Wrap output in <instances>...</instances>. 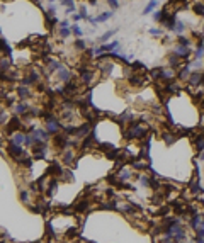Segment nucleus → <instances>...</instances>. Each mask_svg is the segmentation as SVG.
I'll use <instances>...</instances> for the list:
<instances>
[{
    "label": "nucleus",
    "mask_w": 204,
    "mask_h": 243,
    "mask_svg": "<svg viewBox=\"0 0 204 243\" xmlns=\"http://www.w3.org/2000/svg\"><path fill=\"white\" fill-rule=\"evenodd\" d=\"M152 77L155 78V80H162V78H163V68L158 66V68L152 70Z\"/></svg>",
    "instance_id": "obj_17"
},
{
    "label": "nucleus",
    "mask_w": 204,
    "mask_h": 243,
    "mask_svg": "<svg viewBox=\"0 0 204 243\" xmlns=\"http://www.w3.org/2000/svg\"><path fill=\"white\" fill-rule=\"evenodd\" d=\"M70 32H72V31H70L68 27H60V36H61L63 39H65V38H68V36H70Z\"/></svg>",
    "instance_id": "obj_37"
},
{
    "label": "nucleus",
    "mask_w": 204,
    "mask_h": 243,
    "mask_svg": "<svg viewBox=\"0 0 204 243\" xmlns=\"http://www.w3.org/2000/svg\"><path fill=\"white\" fill-rule=\"evenodd\" d=\"M174 31L177 32L179 36H182V32L186 31V24H184L182 21H179V19H177V24H175V29H174Z\"/></svg>",
    "instance_id": "obj_23"
},
{
    "label": "nucleus",
    "mask_w": 204,
    "mask_h": 243,
    "mask_svg": "<svg viewBox=\"0 0 204 243\" xmlns=\"http://www.w3.org/2000/svg\"><path fill=\"white\" fill-rule=\"evenodd\" d=\"M192 9H194V12L197 14V15H204V4H201V2H196V4L192 5Z\"/></svg>",
    "instance_id": "obj_21"
},
{
    "label": "nucleus",
    "mask_w": 204,
    "mask_h": 243,
    "mask_svg": "<svg viewBox=\"0 0 204 243\" xmlns=\"http://www.w3.org/2000/svg\"><path fill=\"white\" fill-rule=\"evenodd\" d=\"M189 68H191V65H186L182 70H180V73H179V77H180V78H184V80H187V78L191 77V70H189Z\"/></svg>",
    "instance_id": "obj_18"
},
{
    "label": "nucleus",
    "mask_w": 204,
    "mask_h": 243,
    "mask_svg": "<svg viewBox=\"0 0 204 243\" xmlns=\"http://www.w3.org/2000/svg\"><path fill=\"white\" fill-rule=\"evenodd\" d=\"M73 48L78 49V51H83V49L87 48V44H85V41H83V39H77V41L73 43Z\"/></svg>",
    "instance_id": "obj_25"
},
{
    "label": "nucleus",
    "mask_w": 204,
    "mask_h": 243,
    "mask_svg": "<svg viewBox=\"0 0 204 243\" xmlns=\"http://www.w3.org/2000/svg\"><path fill=\"white\" fill-rule=\"evenodd\" d=\"M26 136H27V135H24V133H14V138L10 139V141L22 146V143H26Z\"/></svg>",
    "instance_id": "obj_14"
},
{
    "label": "nucleus",
    "mask_w": 204,
    "mask_h": 243,
    "mask_svg": "<svg viewBox=\"0 0 204 243\" xmlns=\"http://www.w3.org/2000/svg\"><path fill=\"white\" fill-rule=\"evenodd\" d=\"M155 7H156V0H152V2L146 5V9H145V14H150L153 9H155Z\"/></svg>",
    "instance_id": "obj_38"
},
{
    "label": "nucleus",
    "mask_w": 204,
    "mask_h": 243,
    "mask_svg": "<svg viewBox=\"0 0 204 243\" xmlns=\"http://www.w3.org/2000/svg\"><path fill=\"white\" fill-rule=\"evenodd\" d=\"M5 70H9V61L5 60H2V73H5Z\"/></svg>",
    "instance_id": "obj_46"
},
{
    "label": "nucleus",
    "mask_w": 204,
    "mask_h": 243,
    "mask_svg": "<svg viewBox=\"0 0 204 243\" xmlns=\"http://www.w3.org/2000/svg\"><path fill=\"white\" fill-rule=\"evenodd\" d=\"M19 197H21V201H24V202H27V199H29V195H27L26 191H21V192H19Z\"/></svg>",
    "instance_id": "obj_42"
},
{
    "label": "nucleus",
    "mask_w": 204,
    "mask_h": 243,
    "mask_svg": "<svg viewBox=\"0 0 204 243\" xmlns=\"http://www.w3.org/2000/svg\"><path fill=\"white\" fill-rule=\"evenodd\" d=\"M87 208H89V201H80V202L75 206V211L82 213V211H87Z\"/></svg>",
    "instance_id": "obj_24"
},
{
    "label": "nucleus",
    "mask_w": 204,
    "mask_h": 243,
    "mask_svg": "<svg viewBox=\"0 0 204 243\" xmlns=\"http://www.w3.org/2000/svg\"><path fill=\"white\" fill-rule=\"evenodd\" d=\"M21 128V122H19V117H14L10 122H7V135H14L15 131Z\"/></svg>",
    "instance_id": "obj_7"
},
{
    "label": "nucleus",
    "mask_w": 204,
    "mask_h": 243,
    "mask_svg": "<svg viewBox=\"0 0 204 243\" xmlns=\"http://www.w3.org/2000/svg\"><path fill=\"white\" fill-rule=\"evenodd\" d=\"M146 135V129H145L143 124H139V122L133 121L129 124V128L126 129V133H124V136H126L128 139H138V138H143V136Z\"/></svg>",
    "instance_id": "obj_1"
},
{
    "label": "nucleus",
    "mask_w": 204,
    "mask_h": 243,
    "mask_svg": "<svg viewBox=\"0 0 204 243\" xmlns=\"http://www.w3.org/2000/svg\"><path fill=\"white\" fill-rule=\"evenodd\" d=\"M60 2H61V5H66V7H72V5H75L73 0H60Z\"/></svg>",
    "instance_id": "obj_48"
},
{
    "label": "nucleus",
    "mask_w": 204,
    "mask_h": 243,
    "mask_svg": "<svg viewBox=\"0 0 204 243\" xmlns=\"http://www.w3.org/2000/svg\"><path fill=\"white\" fill-rule=\"evenodd\" d=\"M196 236H197V238H204V228H202V226L196 230Z\"/></svg>",
    "instance_id": "obj_45"
},
{
    "label": "nucleus",
    "mask_w": 204,
    "mask_h": 243,
    "mask_svg": "<svg viewBox=\"0 0 204 243\" xmlns=\"http://www.w3.org/2000/svg\"><path fill=\"white\" fill-rule=\"evenodd\" d=\"M90 2V5H97V0H89Z\"/></svg>",
    "instance_id": "obj_56"
},
{
    "label": "nucleus",
    "mask_w": 204,
    "mask_h": 243,
    "mask_svg": "<svg viewBox=\"0 0 204 243\" xmlns=\"http://www.w3.org/2000/svg\"><path fill=\"white\" fill-rule=\"evenodd\" d=\"M174 53L179 58H187L189 56V48H186V46H182V44H177L175 49H174Z\"/></svg>",
    "instance_id": "obj_9"
},
{
    "label": "nucleus",
    "mask_w": 204,
    "mask_h": 243,
    "mask_svg": "<svg viewBox=\"0 0 204 243\" xmlns=\"http://www.w3.org/2000/svg\"><path fill=\"white\" fill-rule=\"evenodd\" d=\"M44 117H46V131H48L49 135H56L61 128V122L56 121L51 114H44Z\"/></svg>",
    "instance_id": "obj_2"
},
{
    "label": "nucleus",
    "mask_w": 204,
    "mask_h": 243,
    "mask_svg": "<svg viewBox=\"0 0 204 243\" xmlns=\"http://www.w3.org/2000/svg\"><path fill=\"white\" fill-rule=\"evenodd\" d=\"M14 112L17 114V116H19V114L22 116V114H27L29 111H27V105L24 104V102H21V104H15V105H14Z\"/></svg>",
    "instance_id": "obj_15"
},
{
    "label": "nucleus",
    "mask_w": 204,
    "mask_h": 243,
    "mask_svg": "<svg viewBox=\"0 0 204 243\" xmlns=\"http://www.w3.org/2000/svg\"><path fill=\"white\" fill-rule=\"evenodd\" d=\"M80 15H82L83 19H87V21L90 19V17H89V14H87V9H85V5H82V7H80Z\"/></svg>",
    "instance_id": "obj_41"
},
{
    "label": "nucleus",
    "mask_w": 204,
    "mask_h": 243,
    "mask_svg": "<svg viewBox=\"0 0 204 243\" xmlns=\"http://www.w3.org/2000/svg\"><path fill=\"white\" fill-rule=\"evenodd\" d=\"M2 124H7V114H5V109H2Z\"/></svg>",
    "instance_id": "obj_50"
},
{
    "label": "nucleus",
    "mask_w": 204,
    "mask_h": 243,
    "mask_svg": "<svg viewBox=\"0 0 204 243\" xmlns=\"http://www.w3.org/2000/svg\"><path fill=\"white\" fill-rule=\"evenodd\" d=\"M117 178L121 180V182H124V180H128V178H131V172L128 168H124V170H121L119 172V175H117Z\"/></svg>",
    "instance_id": "obj_19"
},
{
    "label": "nucleus",
    "mask_w": 204,
    "mask_h": 243,
    "mask_svg": "<svg viewBox=\"0 0 204 243\" xmlns=\"http://www.w3.org/2000/svg\"><path fill=\"white\" fill-rule=\"evenodd\" d=\"M75 12V5H72V7H66V14H72Z\"/></svg>",
    "instance_id": "obj_53"
},
{
    "label": "nucleus",
    "mask_w": 204,
    "mask_h": 243,
    "mask_svg": "<svg viewBox=\"0 0 204 243\" xmlns=\"http://www.w3.org/2000/svg\"><path fill=\"white\" fill-rule=\"evenodd\" d=\"M150 34H153V36H160V34H162V31H160V29H150Z\"/></svg>",
    "instance_id": "obj_51"
},
{
    "label": "nucleus",
    "mask_w": 204,
    "mask_h": 243,
    "mask_svg": "<svg viewBox=\"0 0 204 243\" xmlns=\"http://www.w3.org/2000/svg\"><path fill=\"white\" fill-rule=\"evenodd\" d=\"M129 83H131V85H135V87H143L146 82H145V77H143V75L133 73V75H129Z\"/></svg>",
    "instance_id": "obj_6"
},
{
    "label": "nucleus",
    "mask_w": 204,
    "mask_h": 243,
    "mask_svg": "<svg viewBox=\"0 0 204 243\" xmlns=\"http://www.w3.org/2000/svg\"><path fill=\"white\" fill-rule=\"evenodd\" d=\"M72 32H73L75 36H78V38L82 36V29H80V26H77V24H75V26L72 27Z\"/></svg>",
    "instance_id": "obj_40"
},
{
    "label": "nucleus",
    "mask_w": 204,
    "mask_h": 243,
    "mask_svg": "<svg viewBox=\"0 0 204 243\" xmlns=\"http://www.w3.org/2000/svg\"><path fill=\"white\" fill-rule=\"evenodd\" d=\"M60 26H61V27H68V21H61Z\"/></svg>",
    "instance_id": "obj_54"
},
{
    "label": "nucleus",
    "mask_w": 204,
    "mask_h": 243,
    "mask_svg": "<svg viewBox=\"0 0 204 243\" xmlns=\"http://www.w3.org/2000/svg\"><path fill=\"white\" fill-rule=\"evenodd\" d=\"M100 209H105V211H114V209H117V204H116V202H102V204H100Z\"/></svg>",
    "instance_id": "obj_27"
},
{
    "label": "nucleus",
    "mask_w": 204,
    "mask_h": 243,
    "mask_svg": "<svg viewBox=\"0 0 204 243\" xmlns=\"http://www.w3.org/2000/svg\"><path fill=\"white\" fill-rule=\"evenodd\" d=\"M58 78H60L61 82L68 83V82H70V78H72V73H70L66 68H63V66H61V68L58 70Z\"/></svg>",
    "instance_id": "obj_10"
},
{
    "label": "nucleus",
    "mask_w": 204,
    "mask_h": 243,
    "mask_svg": "<svg viewBox=\"0 0 204 243\" xmlns=\"http://www.w3.org/2000/svg\"><path fill=\"white\" fill-rule=\"evenodd\" d=\"M202 216H199V214H194V216L191 218V228L192 230H197V228H201V226H202Z\"/></svg>",
    "instance_id": "obj_11"
},
{
    "label": "nucleus",
    "mask_w": 204,
    "mask_h": 243,
    "mask_svg": "<svg viewBox=\"0 0 204 243\" xmlns=\"http://www.w3.org/2000/svg\"><path fill=\"white\" fill-rule=\"evenodd\" d=\"M111 17H112V12H104V14H100L95 21H97V22H105V21H109Z\"/></svg>",
    "instance_id": "obj_32"
},
{
    "label": "nucleus",
    "mask_w": 204,
    "mask_h": 243,
    "mask_svg": "<svg viewBox=\"0 0 204 243\" xmlns=\"http://www.w3.org/2000/svg\"><path fill=\"white\" fill-rule=\"evenodd\" d=\"M7 153H9L10 156H14L15 160H17V158H21V156H24V155H26V151H24V148H22L21 145H15V143H12V141H10V143H9V146H7Z\"/></svg>",
    "instance_id": "obj_3"
},
{
    "label": "nucleus",
    "mask_w": 204,
    "mask_h": 243,
    "mask_svg": "<svg viewBox=\"0 0 204 243\" xmlns=\"http://www.w3.org/2000/svg\"><path fill=\"white\" fill-rule=\"evenodd\" d=\"M199 158H201V160H204V151H202V153H201V155H199Z\"/></svg>",
    "instance_id": "obj_57"
},
{
    "label": "nucleus",
    "mask_w": 204,
    "mask_h": 243,
    "mask_svg": "<svg viewBox=\"0 0 204 243\" xmlns=\"http://www.w3.org/2000/svg\"><path fill=\"white\" fill-rule=\"evenodd\" d=\"M177 138H179L177 135H170V133H165V135H163V139H165V143H167V145H172Z\"/></svg>",
    "instance_id": "obj_31"
},
{
    "label": "nucleus",
    "mask_w": 204,
    "mask_h": 243,
    "mask_svg": "<svg viewBox=\"0 0 204 243\" xmlns=\"http://www.w3.org/2000/svg\"><path fill=\"white\" fill-rule=\"evenodd\" d=\"M117 46H119V43H117V41H112L111 44H102V46H100V51H109V53H112V49L117 48Z\"/></svg>",
    "instance_id": "obj_16"
},
{
    "label": "nucleus",
    "mask_w": 204,
    "mask_h": 243,
    "mask_svg": "<svg viewBox=\"0 0 204 243\" xmlns=\"http://www.w3.org/2000/svg\"><path fill=\"white\" fill-rule=\"evenodd\" d=\"M160 243H177L174 238H169V236H165L163 240H160Z\"/></svg>",
    "instance_id": "obj_49"
},
{
    "label": "nucleus",
    "mask_w": 204,
    "mask_h": 243,
    "mask_svg": "<svg viewBox=\"0 0 204 243\" xmlns=\"http://www.w3.org/2000/svg\"><path fill=\"white\" fill-rule=\"evenodd\" d=\"M153 19H155L156 22H162L165 19V10H155V12H153Z\"/></svg>",
    "instance_id": "obj_26"
},
{
    "label": "nucleus",
    "mask_w": 204,
    "mask_h": 243,
    "mask_svg": "<svg viewBox=\"0 0 204 243\" xmlns=\"http://www.w3.org/2000/svg\"><path fill=\"white\" fill-rule=\"evenodd\" d=\"M90 128H92L90 122H83L80 128H77V131H75V138H78V139L87 138V136H89V131H90Z\"/></svg>",
    "instance_id": "obj_4"
},
{
    "label": "nucleus",
    "mask_w": 204,
    "mask_h": 243,
    "mask_svg": "<svg viewBox=\"0 0 204 243\" xmlns=\"http://www.w3.org/2000/svg\"><path fill=\"white\" fill-rule=\"evenodd\" d=\"M191 192H192V194H202V192H204V189L199 185V180H197V182H192Z\"/></svg>",
    "instance_id": "obj_20"
},
{
    "label": "nucleus",
    "mask_w": 204,
    "mask_h": 243,
    "mask_svg": "<svg viewBox=\"0 0 204 243\" xmlns=\"http://www.w3.org/2000/svg\"><path fill=\"white\" fill-rule=\"evenodd\" d=\"M17 94H19V97H21V99H27V97H29V88H27L26 85H22V87H19Z\"/></svg>",
    "instance_id": "obj_22"
},
{
    "label": "nucleus",
    "mask_w": 204,
    "mask_h": 243,
    "mask_svg": "<svg viewBox=\"0 0 204 243\" xmlns=\"http://www.w3.org/2000/svg\"><path fill=\"white\" fill-rule=\"evenodd\" d=\"M187 82H189V85H192V87H199L201 83H202V73H199V72H192L191 77L187 78Z\"/></svg>",
    "instance_id": "obj_5"
},
{
    "label": "nucleus",
    "mask_w": 204,
    "mask_h": 243,
    "mask_svg": "<svg viewBox=\"0 0 204 243\" xmlns=\"http://www.w3.org/2000/svg\"><path fill=\"white\" fill-rule=\"evenodd\" d=\"M169 63H170V65H172V66H177V63H179V56H177V55H175V53H174V55H170V56H169Z\"/></svg>",
    "instance_id": "obj_36"
},
{
    "label": "nucleus",
    "mask_w": 204,
    "mask_h": 243,
    "mask_svg": "<svg viewBox=\"0 0 204 243\" xmlns=\"http://www.w3.org/2000/svg\"><path fill=\"white\" fill-rule=\"evenodd\" d=\"M107 4L111 5V9H117V7H119V2H117V0H107Z\"/></svg>",
    "instance_id": "obj_43"
},
{
    "label": "nucleus",
    "mask_w": 204,
    "mask_h": 243,
    "mask_svg": "<svg viewBox=\"0 0 204 243\" xmlns=\"http://www.w3.org/2000/svg\"><path fill=\"white\" fill-rule=\"evenodd\" d=\"M131 66H133V70H135V72H138V73H141V72H145V70H146L145 63H139V61H135Z\"/></svg>",
    "instance_id": "obj_29"
},
{
    "label": "nucleus",
    "mask_w": 204,
    "mask_h": 243,
    "mask_svg": "<svg viewBox=\"0 0 204 243\" xmlns=\"http://www.w3.org/2000/svg\"><path fill=\"white\" fill-rule=\"evenodd\" d=\"M112 68H114V63L112 61H102V63H100V72H102V73L104 75H109L111 73V72H112Z\"/></svg>",
    "instance_id": "obj_12"
},
{
    "label": "nucleus",
    "mask_w": 204,
    "mask_h": 243,
    "mask_svg": "<svg viewBox=\"0 0 204 243\" xmlns=\"http://www.w3.org/2000/svg\"><path fill=\"white\" fill-rule=\"evenodd\" d=\"M174 77V70H163V78H172Z\"/></svg>",
    "instance_id": "obj_44"
},
{
    "label": "nucleus",
    "mask_w": 204,
    "mask_h": 243,
    "mask_svg": "<svg viewBox=\"0 0 204 243\" xmlns=\"http://www.w3.org/2000/svg\"><path fill=\"white\" fill-rule=\"evenodd\" d=\"M133 168H136V170H141V168H148V163L146 161H141V160H138V161H135L133 163Z\"/></svg>",
    "instance_id": "obj_33"
},
{
    "label": "nucleus",
    "mask_w": 204,
    "mask_h": 243,
    "mask_svg": "<svg viewBox=\"0 0 204 243\" xmlns=\"http://www.w3.org/2000/svg\"><path fill=\"white\" fill-rule=\"evenodd\" d=\"M80 72H82V82L85 83V85H89V83L92 82V77H94V73H92L90 70H87V68H82Z\"/></svg>",
    "instance_id": "obj_13"
},
{
    "label": "nucleus",
    "mask_w": 204,
    "mask_h": 243,
    "mask_svg": "<svg viewBox=\"0 0 204 243\" xmlns=\"http://www.w3.org/2000/svg\"><path fill=\"white\" fill-rule=\"evenodd\" d=\"M194 243H204V238H197V236H196V241Z\"/></svg>",
    "instance_id": "obj_55"
},
{
    "label": "nucleus",
    "mask_w": 204,
    "mask_h": 243,
    "mask_svg": "<svg viewBox=\"0 0 204 243\" xmlns=\"http://www.w3.org/2000/svg\"><path fill=\"white\" fill-rule=\"evenodd\" d=\"M179 44H182V46H186V48H189V46H191V41H189V39L187 38H184V36H179Z\"/></svg>",
    "instance_id": "obj_35"
},
{
    "label": "nucleus",
    "mask_w": 204,
    "mask_h": 243,
    "mask_svg": "<svg viewBox=\"0 0 204 243\" xmlns=\"http://www.w3.org/2000/svg\"><path fill=\"white\" fill-rule=\"evenodd\" d=\"M61 158H63V161H65V163H72V160H73V151H72V150H66V153L63 156H61Z\"/></svg>",
    "instance_id": "obj_30"
},
{
    "label": "nucleus",
    "mask_w": 204,
    "mask_h": 243,
    "mask_svg": "<svg viewBox=\"0 0 204 243\" xmlns=\"http://www.w3.org/2000/svg\"><path fill=\"white\" fill-rule=\"evenodd\" d=\"M61 175H65V177H63L65 180H72V172H70V170H65Z\"/></svg>",
    "instance_id": "obj_47"
},
{
    "label": "nucleus",
    "mask_w": 204,
    "mask_h": 243,
    "mask_svg": "<svg viewBox=\"0 0 204 243\" xmlns=\"http://www.w3.org/2000/svg\"><path fill=\"white\" fill-rule=\"evenodd\" d=\"M61 174H63V168H61V165L60 163H51V167L48 168V175H51V177H56V175H60L61 177Z\"/></svg>",
    "instance_id": "obj_8"
},
{
    "label": "nucleus",
    "mask_w": 204,
    "mask_h": 243,
    "mask_svg": "<svg viewBox=\"0 0 204 243\" xmlns=\"http://www.w3.org/2000/svg\"><path fill=\"white\" fill-rule=\"evenodd\" d=\"M2 48H4V53L7 55V56H10V53H12V49L9 48V44L5 43V39H2Z\"/></svg>",
    "instance_id": "obj_39"
},
{
    "label": "nucleus",
    "mask_w": 204,
    "mask_h": 243,
    "mask_svg": "<svg viewBox=\"0 0 204 243\" xmlns=\"http://www.w3.org/2000/svg\"><path fill=\"white\" fill-rule=\"evenodd\" d=\"M116 31H117V29H112V31H109V32H105L104 36H100V41L104 43V41H107V39H111V38H112L114 34H116Z\"/></svg>",
    "instance_id": "obj_34"
},
{
    "label": "nucleus",
    "mask_w": 204,
    "mask_h": 243,
    "mask_svg": "<svg viewBox=\"0 0 204 243\" xmlns=\"http://www.w3.org/2000/svg\"><path fill=\"white\" fill-rule=\"evenodd\" d=\"M202 32H204V29H202Z\"/></svg>",
    "instance_id": "obj_59"
},
{
    "label": "nucleus",
    "mask_w": 204,
    "mask_h": 243,
    "mask_svg": "<svg viewBox=\"0 0 204 243\" xmlns=\"http://www.w3.org/2000/svg\"><path fill=\"white\" fill-rule=\"evenodd\" d=\"M80 19H83L82 15H80V14H73V21H75V22H78Z\"/></svg>",
    "instance_id": "obj_52"
},
{
    "label": "nucleus",
    "mask_w": 204,
    "mask_h": 243,
    "mask_svg": "<svg viewBox=\"0 0 204 243\" xmlns=\"http://www.w3.org/2000/svg\"><path fill=\"white\" fill-rule=\"evenodd\" d=\"M48 2H51V4H53V2H55V0H48Z\"/></svg>",
    "instance_id": "obj_58"
},
{
    "label": "nucleus",
    "mask_w": 204,
    "mask_h": 243,
    "mask_svg": "<svg viewBox=\"0 0 204 243\" xmlns=\"http://www.w3.org/2000/svg\"><path fill=\"white\" fill-rule=\"evenodd\" d=\"M139 184L141 185H145V187H152V180H150V177L148 175H139Z\"/></svg>",
    "instance_id": "obj_28"
}]
</instances>
